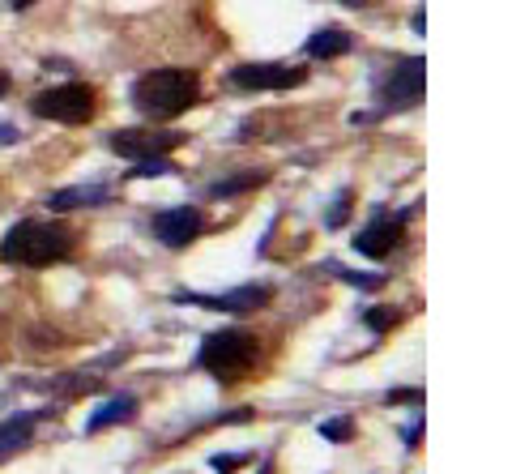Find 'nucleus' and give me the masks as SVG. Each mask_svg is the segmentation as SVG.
Masks as SVG:
<instances>
[{
	"instance_id": "f257e3e1",
	"label": "nucleus",
	"mask_w": 512,
	"mask_h": 474,
	"mask_svg": "<svg viewBox=\"0 0 512 474\" xmlns=\"http://www.w3.org/2000/svg\"><path fill=\"white\" fill-rule=\"evenodd\" d=\"M201 94V82L192 69H154L133 82V107L154 124H167L184 116Z\"/></svg>"
},
{
	"instance_id": "f03ea898",
	"label": "nucleus",
	"mask_w": 512,
	"mask_h": 474,
	"mask_svg": "<svg viewBox=\"0 0 512 474\" xmlns=\"http://www.w3.org/2000/svg\"><path fill=\"white\" fill-rule=\"evenodd\" d=\"M73 252V227L52 223V218H26L9 227L0 240V261L5 265H52Z\"/></svg>"
},
{
	"instance_id": "7ed1b4c3",
	"label": "nucleus",
	"mask_w": 512,
	"mask_h": 474,
	"mask_svg": "<svg viewBox=\"0 0 512 474\" xmlns=\"http://www.w3.org/2000/svg\"><path fill=\"white\" fill-rule=\"evenodd\" d=\"M256 359H261V342H256L248 329H222V334H210L201 342V355L197 363L205 372H214L218 381H244V376L256 368Z\"/></svg>"
},
{
	"instance_id": "20e7f679",
	"label": "nucleus",
	"mask_w": 512,
	"mask_h": 474,
	"mask_svg": "<svg viewBox=\"0 0 512 474\" xmlns=\"http://www.w3.org/2000/svg\"><path fill=\"white\" fill-rule=\"evenodd\" d=\"M30 112L43 116V120H56V124H86V120H94V112H99V103H94L90 86L69 82V86H52V90L35 94Z\"/></svg>"
},
{
	"instance_id": "39448f33",
	"label": "nucleus",
	"mask_w": 512,
	"mask_h": 474,
	"mask_svg": "<svg viewBox=\"0 0 512 474\" xmlns=\"http://www.w3.org/2000/svg\"><path fill=\"white\" fill-rule=\"evenodd\" d=\"M308 82V69L299 65H239L231 73V86L239 90H291Z\"/></svg>"
},
{
	"instance_id": "423d86ee",
	"label": "nucleus",
	"mask_w": 512,
	"mask_h": 474,
	"mask_svg": "<svg viewBox=\"0 0 512 474\" xmlns=\"http://www.w3.org/2000/svg\"><path fill=\"white\" fill-rule=\"evenodd\" d=\"M180 133H158V129H120V133H111V141L107 146L116 150V154H124V158H163L167 150H175L180 146Z\"/></svg>"
},
{
	"instance_id": "0eeeda50",
	"label": "nucleus",
	"mask_w": 512,
	"mask_h": 474,
	"mask_svg": "<svg viewBox=\"0 0 512 474\" xmlns=\"http://www.w3.org/2000/svg\"><path fill=\"white\" fill-rule=\"evenodd\" d=\"M423 86H427V60L410 56L393 69L389 86H384V107H414L423 99Z\"/></svg>"
},
{
	"instance_id": "6e6552de",
	"label": "nucleus",
	"mask_w": 512,
	"mask_h": 474,
	"mask_svg": "<svg viewBox=\"0 0 512 474\" xmlns=\"http://www.w3.org/2000/svg\"><path fill=\"white\" fill-rule=\"evenodd\" d=\"M197 231H201V214L192 210V205H180V210H163V214H154V235L163 240L167 248H184L197 240Z\"/></svg>"
},
{
	"instance_id": "1a4fd4ad",
	"label": "nucleus",
	"mask_w": 512,
	"mask_h": 474,
	"mask_svg": "<svg viewBox=\"0 0 512 474\" xmlns=\"http://www.w3.org/2000/svg\"><path fill=\"white\" fill-rule=\"evenodd\" d=\"M402 235H406L402 218L380 214L376 223H367V227L355 235V248L363 252V257H389V252H393L397 244H402Z\"/></svg>"
},
{
	"instance_id": "9d476101",
	"label": "nucleus",
	"mask_w": 512,
	"mask_h": 474,
	"mask_svg": "<svg viewBox=\"0 0 512 474\" xmlns=\"http://www.w3.org/2000/svg\"><path fill=\"white\" fill-rule=\"evenodd\" d=\"M184 304H201L210 312H252L269 304V287H239V291H227V295H180Z\"/></svg>"
},
{
	"instance_id": "9b49d317",
	"label": "nucleus",
	"mask_w": 512,
	"mask_h": 474,
	"mask_svg": "<svg viewBox=\"0 0 512 474\" xmlns=\"http://www.w3.org/2000/svg\"><path fill=\"white\" fill-rule=\"evenodd\" d=\"M133 415H137V398H128V393H120V398L103 402V406L86 419V432H103V428H111V423H128Z\"/></svg>"
},
{
	"instance_id": "f8f14e48",
	"label": "nucleus",
	"mask_w": 512,
	"mask_h": 474,
	"mask_svg": "<svg viewBox=\"0 0 512 474\" xmlns=\"http://www.w3.org/2000/svg\"><path fill=\"white\" fill-rule=\"evenodd\" d=\"M346 52H350V35L338 26H325L308 39V56H316V60H333V56H346Z\"/></svg>"
},
{
	"instance_id": "ddd939ff",
	"label": "nucleus",
	"mask_w": 512,
	"mask_h": 474,
	"mask_svg": "<svg viewBox=\"0 0 512 474\" xmlns=\"http://www.w3.org/2000/svg\"><path fill=\"white\" fill-rule=\"evenodd\" d=\"M107 201V188L103 184H77V188H64V193H52V210H77V205H103Z\"/></svg>"
},
{
	"instance_id": "4468645a",
	"label": "nucleus",
	"mask_w": 512,
	"mask_h": 474,
	"mask_svg": "<svg viewBox=\"0 0 512 474\" xmlns=\"http://www.w3.org/2000/svg\"><path fill=\"white\" fill-rule=\"evenodd\" d=\"M35 419H39V415H22V419H9L5 428H0V457L13 453V449H22V445H30Z\"/></svg>"
},
{
	"instance_id": "2eb2a0df",
	"label": "nucleus",
	"mask_w": 512,
	"mask_h": 474,
	"mask_svg": "<svg viewBox=\"0 0 512 474\" xmlns=\"http://www.w3.org/2000/svg\"><path fill=\"white\" fill-rule=\"evenodd\" d=\"M265 180V171H244V176H235V180H222L210 188V197H231V193H244V188L252 184H261Z\"/></svg>"
},
{
	"instance_id": "dca6fc26",
	"label": "nucleus",
	"mask_w": 512,
	"mask_h": 474,
	"mask_svg": "<svg viewBox=\"0 0 512 474\" xmlns=\"http://www.w3.org/2000/svg\"><path fill=\"white\" fill-rule=\"evenodd\" d=\"M363 321H367V329H376V334H384V329H393L397 321H402V312L376 304V308H367V312H363Z\"/></svg>"
},
{
	"instance_id": "f3484780",
	"label": "nucleus",
	"mask_w": 512,
	"mask_h": 474,
	"mask_svg": "<svg viewBox=\"0 0 512 474\" xmlns=\"http://www.w3.org/2000/svg\"><path fill=\"white\" fill-rule=\"evenodd\" d=\"M171 163H167V158H141V163H137V171H133V176H141V180H150V176H171Z\"/></svg>"
},
{
	"instance_id": "a211bd4d",
	"label": "nucleus",
	"mask_w": 512,
	"mask_h": 474,
	"mask_svg": "<svg viewBox=\"0 0 512 474\" xmlns=\"http://www.w3.org/2000/svg\"><path fill=\"white\" fill-rule=\"evenodd\" d=\"M350 432H355V423H350V419H329V423H320V436H325V440H338V445H342V440H350Z\"/></svg>"
},
{
	"instance_id": "6ab92c4d",
	"label": "nucleus",
	"mask_w": 512,
	"mask_h": 474,
	"mask_svg": "<svg viewBox=\"0 0 512 474\" xmlns=\"http://www.w3.org/2000/svg\"><path fill=\"white\" fill-rule=\"evenodd\" d=\"M346 218H350V193H338V201H333V210H329V218H325V227L338 231Z\"/></svg>"
},
{
	"instance_id": "aec40b11",
	"label": "nucleus",
	"mask_w": 512,
	"mask_h": 474,
	"mask_svg": "<svg viewBox=\"0 0 512 474\" xmlns=\"http://www.w3.org/2000/svg\"><path fill=\"white\" fill-rule=\"evenodd\" d=\"M244 462H248V453H218V457H214V462H210V466H214L218 474H235V470H239V466H244Z\"/></svg>"
},
{
	"instance_id": "412c9836",
	"label": "nucleus",
	"mask_w": 512,
	"mask_h": 474,
	"mask_svg": "<svg viewBox=\"0 0 512 474\" xmlns=\"http://www.w3.org/2000/svg\"><path fill=\"white\" fill-rule=\"evenodd\" d=\"M419 402H423L419 389H393L389 393V406H419Z\"/></svg>"
},
{
	"instance_id": "4be33fe9",
	"label": "nucleus",
	"mask_w": 512,
	"mask_h": 474,
	"mask_svg": "<svg viewBox=\"0 0 512 474\" xmlns=\"http://www.w3.org/2000/svg\"><path fill=\"white\" fill-rule=\"evenodd\" d=\"M13 141H18V129H13V124H0V146H13Z\"/></svg>"
},
{
	"instance_id": "5701e85b",
	"label": "nucleus",
	"mask_w": 512,
	"mask_h": 474,
	"mask_svg": "<svg viewBox=\"0 0 512 474\" xmlns=\"http://www.w3.org/2000/svg\"><path fill=\"white\" fill-rule=\"evenodd\" d=\"M0 94H9V73L0 69Z\"/></svg>"
},
{
	"instance_id": "b1692460",
	"label": "nucleus",
	"mask_w": 512,
	"mask_h": 474,
	"mask_svg": "<svg viewBox=\"0 0 512 474\" xmlns=\"http://www.w3.org/2000/svg\"><path fill=\"white\" fill-rule=\"evenodd\" d=\"M342 5H355V9H363V5H376V0H342Z\"/></svg>"
},
{
	"instance_id": "393cba45",
	"label": "nucleus",
	"mask_w": 512,
	"mask_h": 474,
	"mask_svg": "<svg viewBox=\"0 0 512 474\" xmlns=\"http://www.w3.org/2000/svg\"><path fill=\"white\" fill-rule=\"evenodd\" d=\"M9 5H13V9H26V5H35V0H9Z\"/></svg>"
},
{
	"instance_id": "a878e982",
	"label": "nucleus",
	"mask_w": 512,
	"mask_h": 474,
	"mask_svg": "<svg viewBox=\"0 0 512 474\" xmlns=\"http://www.w3.org/2000/svg\"><path fill=\"white\" fill-rule=\"evenodd\" d=\"M261 474H274V466H269V462H265V466H261Z\"/></svg>"
}]
</instances>
